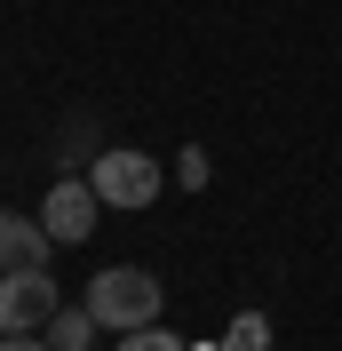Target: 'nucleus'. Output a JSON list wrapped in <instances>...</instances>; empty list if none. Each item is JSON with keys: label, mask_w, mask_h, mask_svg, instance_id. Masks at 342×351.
Returning <instances> with one entry per match:
<instances>
[{"label": "nucleus", "mask_w": 342, "mask_h": 351, "mask_svg": "<svg viewBox=\"0 0 342 351\" xmlns=\"http://www.w3.org/2000/svg\"><path fill=\"white\" fill-rule=\"evenodd\" d=\"M80 304L96 311L104 335H128V328H151V319L168 311V287H159V271H144V263H111V271L88 280Z\"/></svg>", "instance_id": "nucleus-1"}, {"label": "nucleus", "mask_w": 342, "mask_h": 351, "mask_svg": "<svg viewBox=\"0 0 342 351\" xmlns=\"http://www.w3.org/2000/svg\"><path fill=\"white\" fill-rule=\"evenodd\" d=\"M88 184H96L104 208H128V216H135V208H151V199L168 192V168H159L144 144H104L96 168H88Z\"/></svg>", "instance_id": "nucleus-2"}, {"label": "nucleus", "mask_w": 342, "mask_h": 351, "mask_svg": "<svg viewBox=\"0 0 342 351\" xmlns=\"http://www.w3.org/2000/svg\"><path fill=\"white\" fill-rule=\"evenodd\" d=\"M56 311H64V295L48 271H0V335H40Z\"/></svg>", "instance_id": "nucleus-3"}, {"label": "nucleus", "mask_w": 342, "mask_h": 351, "mask_svg": "<svg viewBox=\"0 0 342 351\" xmlns=\"http://www.w3.org/2000/svg\"><path fill=\"white\" fill-rule=\"evenodd\" d=\"M40 223H48V240H56V247H80L88 232L104 223L96 184H88V176H56V184H48V199H40Z\"/></svg>", "instance_id": "nucleus-4"}, {"label": "nucleus", "mask_w": 342, "mask_h": 351, "mask_svg": "<svg viewBox=\"0 0 342 351\" xmlns=\"http://www.w3.org/2000/svg\"><path fill=\"white\" fill-rule=\"evenodd\" d=\"M48 223L40 216H0V271H48Z\"/></svg>", "instance_id": "nucleus-5"}, {"label": "nucleus", "mask_w": 342, "mask_h": 351, "mask_svg": "<svg viewBox=\"0 0 342 351\" xmlns=\"http://www.w3.org/2000/svg\"><path fill=\"white\" fill-rule=\"evenodd\" d=\"M40 335H48L56 351H88V343H96L104 328H96V311H88V304H64V311H56V319H48Z\"/></svg>", "instance_id": "nucleus-6"}, {"label": "nucleus", "mask_w": 342, "mask_h": 351, "mask_svg": "<svg viewBox=\"0 0 342 351\" xmlns=\"http://www.w3.org/2000/svg\"><path fill=\"white\" fill-rule=\"evenodd\" d=\"M215 351H271V319H263V311H239Z\"/></svg>", "instance_id": "nucleus-7"}, {"label": "nucleus", "mask_w": 342, "mask_h": 351, "mask_svg": "<svg viewBox=\"0 0 342 351\" xmlns=\"http://www.w3.org/2000/svg\"><path fill=\"white\" fill-rule=\"evenodd\" d=\"M111 351H192V343H183V335H168L159 319H151V328H128V335H120Z\"/></svg>", "instance_id": "nucleus-8"}, {"label": "nucleus", "mask_w": 342, "mask_h": 351, "mask_svg": "<svg viewBox=\"0 0 342 351\" xmlns=\"http://www.w3.org/2000/svg\"><path fill=\"white\" fill-rule=\"evenodd\" d=\"M207 176H215V160L199 152V144H183V152H175V184H183V192H207Z\"/></svg>", "instance_id": "nucleus-9"}, {"label": "nucleus", "mask_w": 342, "mask_h": 351, "mask_svg": "<svg viewBox=\"0 0 342 351\" xmlns=\"http://www.w3.org/2000/svg\"><path fill=\"white\" fill-rule=\"evenodd\" d=\"M0 351H56L48 335H0Z\"/></svg>", "instance_id": "nucleus-10"}]
</instances>
